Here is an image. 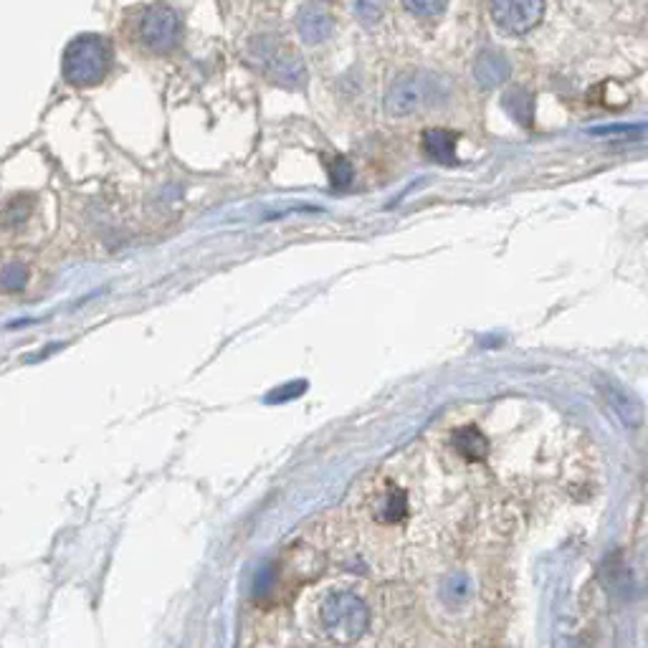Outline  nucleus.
Instances as JSON below:
<instances>
[{"instance_id": "6", "label": "nucleus", "mask_w": 648, "mask_h": 648, "mask_svg": "<svg viewBox=\"0 0 648 648\" xmlns=\"http://www.w3.org/2000/svg\"><path fill=\"white\" fill-rule=\"evenodd\" d=\"M545 16V0H492V21L507 36H527Z\"/></svg>"}, {"instance_id": "16", "label": "nucleus", "mask_w": 648, "mask_h": 648, "mask_svg": "<svg viewBox=\"0 0 648 648\" xmlns=\"http://www.w3.org/2000/svg\"><path fill=\"white\" fill-rule=\"evenodd\" d=\"M0 279H3V284H6L8 289H21L23 281H26V271L21 269V264H11L0 274Z\"/></svg>"}, {"instance_id": "14", "label": "nucleus", "mask_w": 648, "mask_h": 648, "mask_svg": "<svg viewBox=\"0 0 648 648\" xmlns=\"http://www.w3.org/2000/svg\"><path fill=\"white\" fill-rule=\"evenodd\" d=\"M449 6V0H403V8L418 18H436Z\"/></svg>"}, {"instance_id": "10", "label": "nucleus", "mask_w": 648, "mask_h": 648, "mask_svg": "<svg viewBox=\"0 0 648 648\" xmlns=\"http://www.w3.org/2000/svg\"><path fill=\"white\" fill-rule=\"evenodd\" d=\"M423 152L438 165H456V135L449 130H426Z\"/></svg>"}, {"instance_id": "12", "label": "nucleus", "mask_w": 648, "mask_h": 648, "mask_svg": "<svg viewBox=\"0 0 648 648\" xmlns=\"http://www.w3.org/2000/svg\"><path fill=\"white\" fill-rule=\"evenodd\" d=\"M504 107H507L509 112L522 122V125H530L532 102H530V94L524 92V89H512V92L504 97Z\"/></svg>"}, {"instance_id": "3", "label": "nucleus", "mask_w": 648, "mask_h": 648, "mask_svg": "<svg viewBox=\"0 0 648 648\" xmlns=\"http://www.w3.org/2000/svg\"><path fill=\"white\" fill-rule=\"evenodd\" d=\"M130 36L142 51L155 56L173 54L183 38V21L168 3H152L140 8L132 18Z\"/></svg>"}, {"instance_id": "11", "label": "nucleus", "mask_w": 648, "mask_h": 648, "mask_svg": "<svg viewBox=\"0 0 648 648\" xmlns=\"http://www.w3.org/2000/svg\"><path fill=\"white\" fill-rule=\"evenodd\" d=\"M451 443H454V449L459 451L466 461H484L486 451H489L486 436L476 426H464L459 428V431H454Z\"/></svg>"}, {"instance_id": "5", "label": "nucleus", "mask_w": 648, "mask_h": 648, "mask_svg": "<svg viewBox=\"0 0 648 648\" xmlns=\"http://www.w3.org/2000/svg\"><path fill=\"white\" fill-rule=\"evenodd\" d=\"M249 56L281 87L297 89L307 81V69H304L302 59L289 46L281 44L279 38H256L249 49Z\"/></svg>"}, {"instance_id": "4", "label": "nucleus", "mask_w": 648, "mask_h": 648, "mask_svg": "<svg viewBox=\"0 0 648 648\" xmlns=\"http://www.w3.org/2000/svg\"><path fill=\"white\" fill-rule=\"evenodd\" d=\"M438 99H441V81L423 71H408L390 84L385 94V109L390 117H411Z\"/></svg>"}, {"instance_id": "8", "label": "nucleus", "mask_w": 648, "mask_h": 648, "mask_svg": "<svg viewBox=\"0 0 648 648\" xmlns=\"http://www.w3.org/2000/svg\"><path fill=\"white\" fill-rule=\"evenodd\" d=\"M297 31L304 44L319 46L335 31V18H332V13L327 11V8L317 6V3H309V6L299 8Z\"/></svg>"}, {"instance_id": "7", "label": "nucleus", "mask_w": 648, "mask_h": 648, "mask_svg": "<svg viewBox=\"0 0 648 648\" xmlns=\"http://www.w3.org/2000/svg\"><path fill=\"white\" fill-rule=\"evenodd\" d=\"M370 514L380 527H398L408 514V497L395 484L380 486L378 492L370 497Z\"/></svg>"}, {"instance_id": "9", "label": "nucleus", "mask_w": 648, "mask_h": 648, "mask_svg": "<svg viewBox=\"0 0 648 648\" xmlns=\"http://www.w3.org/2000/svg\"><path fill=\"white\" fill-rule=\"evenodd\" d=\"M474 76L481 87L494 89L509 79V61L499 51H484L474 66Z\"/></svg>"}, {"instance_id": "1", "label": "nucleus", "mask_w": 648, "mask_h": 648, "mask_svg": "<svg viewBox=\"0 0 648 648\" xmlns=\"http://www.w3.org/2000/svg\"><path fill=\"white\" fill-rule=\"evenodd\" d=\"M112 64L114 49L109 38L97 36V33H84L66 46L61 71H64V79L71 87H97L107 79Z\"/></svg>"}, {"instance_id": "2", "label": "nucleus", "mask_w": 648, "mask_h": 648, "mask_svg": "<svg viewBox=\"0 0 648 648\" xmlns=\"http://www.w3.org/2000/svg\"><path fill=\"white\" fill-rule=\"evenodd\" d=\"M368 603L352 590H330L319 603V626L335 643H355L368 631Z\"/></svg>"}, {"instance_id": "13", "label": "nucleus", "mask_w": 648, "mask_h": 648, "mask_svg": "<svg viewBox=\"0 0 648 648\" xmlns=\"http://www.w3.org/2000/svg\"><path fill=\"white\" fill-rule=\"evenodd\" d=\"M385 6H388V0H357L355 11L362 26H378L385 16Z\"/></svg>"}, {"instance_id": "15", "label": "nucleus", "mask_w": 648, "mask_h": 648, "mask_svg": "<svg viewBox=\"0 0 648 648\" xmlns=\"http://www.w3.org/2000/svg\"><path fill=\"white\" fill-rule=\"evenodd\" d=\"M330 178H332V183L340 185V188H342V185L350 183V180H352L350 162L342 160V157H337V160L330 165Z\"/></svg>"}]
</instances>
